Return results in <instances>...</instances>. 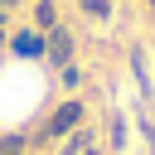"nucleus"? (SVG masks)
Here are the masks:
<instances>
[{"mask_svg": "<svg viewBox=\"0 0 155 155\" xmlns=\"http://www.w3.org/2000/svg\"><path fill=\"white\" fill-rule=\"evenodd\" d=\"M15 53H19V58H39V53H44V34H34V29L19 34V39H15Z\"/></svg>", "mask_w": 155, "mask_h": 155, "instance_id": "7ed1b4c3", "label": "nucleus"}, {"mask_svg": "<svg viewBox=\"0 0 155 155\" xmlns=\"http://www.w3.org/2000/svg\"><path fill=\"white\" fill-rule=\"evenodd\" d=\"M44 53H48V63L68 68V58H73V34H68L63 24H53V29L44 34Z\"/></svg>", "mask_w": 155, "mask_h": 155, "instance_id": "f03ea898", "label": "nucleus"}, {"mask_svg": "<svg viewBox=\"0 0 155 155\" xmlns=\"http://www.w3.org/2000/svg\"><path fill=\"white\" fill-rule=\"evenodd\" d=\"M82 10H87L92 19H107V15H111V0H82Z\"/></svg>", "mask_w": 155, "mask_h": 155, "instance_id": "423d86ee", "label": "nucleus"}, {"mask_svg": "<svg viewBox=\"0 0 155 155\" xmlns=\"http://www.w3.org/2000/svg\"><path fill=\"white\" fill-rule=\"evenodd\" d=\"M19 150H24V136H5L0 140V155H19Z\"/></svg>", "mask_w": 155, "mask_h": 155, "instance_id": "0eeeda50", "label": "nucleus"}, {"mask_svg": "<svg viewBox=\"0 0 155 155\" xmlns=\"http://www.w3.org/2000/svg\"><path fill=\"white\" fill-rule=\"evenodd\" d=\"M34 24H39L44 34L58 24V10H53V0H39V5H34Z\"/></svg>", "mask_w": 155, "mask_h": 155, "instance_id": "20e7f679", "label": "nucleus"}, {"mask_svg": "<svg viewBox=\"0 0 155 155\" xmlns=\"http://www.w3.org/2000/svg\"><path fill=\"white\" fill-rule=\"evenodd\" d=\"M5 15H10V5H0V34H5Z\"/></svg>", "mask_w": 155, "mask_h": 155, "instance_id": "9d476101", "label": "nucleus"}, {"mask_svg": "<svg viewBox=\"0 0 155 155\" xmlns=\"http://www.w3.org/2000/svg\"><path fill=\"white\" fill-rule=\"evenodd\" d=\"M63 87H82V73H78V68H73V63H68V68H63Z\"/></svg>", "mask_w": 155, "mask_h": 155, "instance_id": "6e6552de", "label": "nucleus"}, {"mask_svg": "<svg viewBox=\"0 0 155 155\" xmlns=\"http://www.w3.org/2000/svg\"><path fill=\"white\" fill-rule=\"evenodd\" d=\"M150 5H155V0H150Z\"/></svg>", "mask_w": 155, "mask_h": 155, "instance_id": "f8f14e48", "label": "nucleus"}, {"mask_svg": "<svg viewBox=\"0 0 155 155\" xmlns=\"http://www.w3.org/2000/svg\"><path fill=\"white\" fill-rule=\"evenodd\" d=\"M0 5H15V0H0Z\"/></svg>", "mask_w": 155, "mask_h": 155, "instance_id": "9b49d317", "label": "nucleus"}, {"mask_svg": "<svg viewBox=\"0 0 155 155\" xmlns=\"http://www.w3.org/2000/svg\"><path fill=\"white\" fill-rule=\"evenodd\" d=\"M82 126V102H63L53 116H48V126H44V136H73Z\"/></svg>", "mask_w": 155, "mask_h": 155, "instance_id": "f257e3e1", "label": "nucleus"}, {"mask_svg": "<svg viewBox=\"0 0 155 155\" xmlns=\"http://www.w3.org/2000/svg\"><path fill=\"white\" fill-rule=\"evenodd\" d=\"M63 155H97V145H92V136H87V131H78V136L63 145Z\"/></svg>", "mask_w": 155, "mask_h": 155, "instance_id": "39448f33", "label": "nucleus"}, {"mask_svg": "<svg viewBox=\"0 0 155 155\" xmlns=\"http://www.w3.org/2000/svg\"><path fill=\"white\" fill-rule=\"evenodd\" d=\"M111 140H116V145L126 140V121H121V116H111Z\"/></svg>", "mask_w": 155, "mask_h": 155, "instance_id": "1a4fd4ad", "label": "nucleus"}]
</instances>
